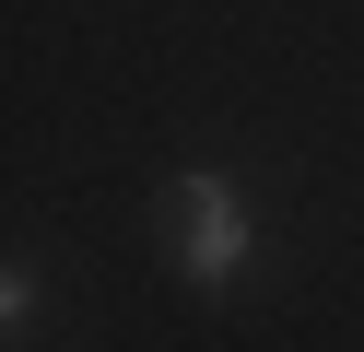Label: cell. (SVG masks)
<instances>
[{
  "instance_id": "6da1fadb",
  "label": "cell",
  "mask_w": 364,
  "mask_h": 352,
  "mask_svg": "<svg viewBox=\"0 0 364 352\" xmlns=\"http://www.w3.org/2000/svg\"><path fill=\"white\" fill-rule=\"evenodd\" d=\"M235 258H247V200L223 176H188V188H176V270H188V282H223Z\"/></svg>"
}]
</instances>
